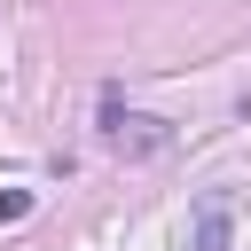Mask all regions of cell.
Returning a JSON list of instances; mask_svg holds the SVG:
<instances>
[{
  "label": "cell",
  "mask_w": 251,
  "mask_h": 251,
  "mask_svg": "<svg viewBox=\"0 0 251 251\" xmlns=\"http://www.w3.org/2000/svg\"><path fill=\"white\" fill-rule=\"evenodd\" d=\"M24 212H31V188H0V227L24 220Z\"/></svg>",
  "instance_id": "obj_3"
},
{
  "label": "cell",
  "mask_w": 251,
  "mask_h": 251,
  "mask_svg": "<svg viewBox=\"0 0 251 251\" xmlns=\"http://www.w3.org/2000/svg\"><path fill=\"white\" fill-rule=\"evenodd\" d=\"M102 141L126 149V157H141V149H165V126H157V118H126V110H110V118H102Z\"/></svg>",
  "instance_id": "obj_1"
},
{
  "label": "cell",
  "mask_w": 251,
  "mask_h": 251,
  "mask_svg": "<svg viewBox=\"0 0 251 251\" xmlns=\"http://www.w3.org/2000/svg\"><path fill=\"white\" fill-rule=\"evenodd\" d=\"M196 251H227V204L220 196L196 204Z\"/></svg>",
  "instance_id": "obj_2"
}]
</instances>
